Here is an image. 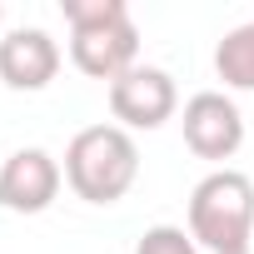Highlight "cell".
<instances>
[{
    "label": "cell",
    "instance_id": "cell-1",
    "mask_svg": "<svg viewBox=\"0 0 254 254\" xmlns=\"http://www.w3.org/2000/svg\"><path fill=\"white\" fill-rule=\"evenodd\" d=\"M65 20H70V55L85 75L95 80H120L125 70H135V20L125 10V0H65Z\"/></svg>",
    "mask_w": 254,
    "mask_h": 254
},
{
    "label": "cell",
    "instance_id": "cell-2",
    "mask_svg": "<svg viewBox=\"0 0 254 254\" xmlns=\"http://www.w3.org/2000/svg\"><path fill=\"white\" fill-rule=\"evenodd\" d=\"M140 175V150L120 125H90L65 150V180L90 204H115Z\"/></svg>",
    "mask_w": 254,
    "mask_h": 254
},
{
    "label": "cell",
    "instance_id": "cell-3",
    "mask_svg": "<svg viewBox=\"0 0 254 254\" xmlns=\"http://www.w3.org/2000/svg\"><path fill=\"white\" fill-rule=\"evenodd\" d=\"M254 229V185L239 170H214L190 194V239L209 254H249Z\"/></svg>",
    "mask_w": 254,
    "mask_h": 254
},
{
    "label": "cell",
    "instance_id": "cell-4",
    "mask_svg": "<svg viewBox=\"0 0 254 254\" xmlns=\"http://www.w3.org/2000/svg\"><path fill=\"white\" fill-rule=\"evenodd\" d=\"M110 110L130 130H155L175 115V80L155 65H135L110 85Z\"/></svg>",
    "mask_w": 254,
    "mask_h": 254
},
{
    "label": "cell",
    "instance_id": "cell-5",
    "mask_svg": "<svg viewBox=\"0 0 254 254\" xmlns=\"http://www.w3.org/2000/svg\"><path fill=\"white\" fill-rule=\"evenodd\" d=\"M185 145L199 155V160H229L239 145H244V120L234 110V100L204 90L185 105Z\"/></svg>",
    "mask_w": 254,
    "mask_h": 254
},
{
    "label": "cell",
    "instance_id": "cell-6",
    "mask_svg": "<svg viewBox=\"0 0 254 254\" xmlns=\"http://www.w3.org/2000/svg\"><path fill=\"white\" fill-rule=\"evenodd\" d=\"M60 194V165L45 150H15L0 170V204L20 209V214H40L50 209V199Z\"/></svg>",
    "mask_w": 254,
    "mask_h": 254
},
{
    "label": "cell",
    "instance_id": "cell-7",
    "mask_svg": "<svg viewBox=\"0 0 254 254\" xmlns=\"http://www.w3.org/2000/svg\"><path fill=\"white\" fill-rule=\"evenodd\" d=\"M60 70V50L45 30H15L0 40V80L10 90H45Z\"/></svg>",
    "mask_w": 254,
    "mask_h": 254
},
{
    "label": "cell",
    "instance_id": "cell-8",
    "mask_svg": "<svg viewBox=\"0 0 254 254\" xmlns=\"http://www.w3.org/2000/svg\"><path fill=\"white\" fill-rule=\"evenodd\" d=\"M214 70H219L224 85H234V90H254V20L239 25V30H229V35L219 40V50H214Z\"/></svg>",
    "mask_w": 254,
    "mask_h": 254
},
{
    "label": "cell",
    "instance_id": "cell-9",
    "mask_svg": "<svg viewBox=\"0 0 254 254\" xmlns=\"http://www.w3.org/2000/svg\"><path fill=\"white\" fill-rule=\"evenodd\" d=\"M135 254H199V249H194V239H190L185 229H175V224H155V229L140 234Z\"/></svg>",
    "mask_w": 254,
    "mask_h": 254
}]
</instances>
